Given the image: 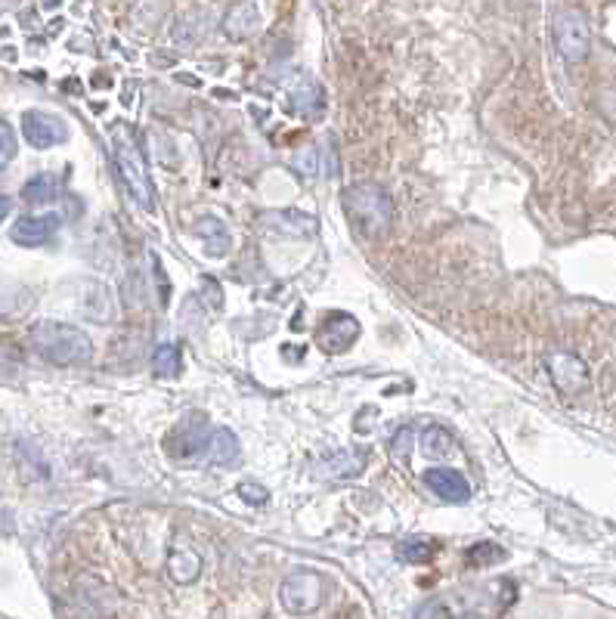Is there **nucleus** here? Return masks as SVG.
Returning <instances> with one entry per match:
<instances>
[{"mask_svg":"<svg viewBox=\"0 0 616 619\" xmlns=\"http://www.w3.org/2000/svg\"><path fill=\"white\" fill-rule=\"evenodd\" d=\"M322 103H326V96H322V87L310 78L298 81L288 93V109L298 112V115H322Z\"/></svg>","mask_w":616,"mask_h":619,"instance_id":"nucleus-14","label":"nucleus"},{"mask_svg":"<svg viewBox=\"0 0 616 619\" xmlns=\"http://www.w3.org/2000/svg\"><path fill=\"white\" fill-rule=\"evenodd\" d=\"M545 369L564 397H579L589 387V366L570 350H551L545 356Z\"/></svg>","mask_w":616,"mask_h":619,"instance_id":"nucleus-6","label":"nucleus"},{"mask_svg":"<svg viewBox=\"0 0 616 619\" xmlns=\"http://www.w3.org/2000/svg\"><path fill=\"white\" fill-rule=\"evenodd\" d=\"M356 338H360V322H356L350 313L329 316L316 332V344H319V350H326V353H344L356 344Z\"/></svg>","mask_w":616,"mask_h":619,"instance_id":"nucleus-7","label":"nucleus"},{"mask_svg":"<svg viewBox=\"0 0 616 619\" xmlns=\"http://www.w3.org/2000/svg\"><path fill=\"white\" fill-rule=\"evenodd\" d=\"M505 561V551L493 542H477L468 548V564L471 567H490V564H499Z\"/></svg>","mask_w":616,"mask_h":619,"instance_id":"nucleus-21","label":"nucleus"},{"mask_svg":"<svg viewBox=\"0 0 616 619\" xmlns=\"http://www.w3.org/2000/svg\"><path fill=\"white\" fill-rule=\"evenodd\" d=\"M152 372L158 378H177L183 372V353L177 344H158L152 353Z\"/></svg>","mask_w":616,"mask_h":619,"instance_id":"nucleus-18","label":"nucleus"},{"mask_svg":"<svg viewBox=\"0 0 616 619\" xmlns=\"http://www.w3.org/2000/svg\"><path fill=\"white\" fill-rule=\"evenodd\" d=\"M149 264H152V270H155V295H158V307L165 310L168 307V279H165V270H161V264H158V257L155 254H149Z\"/></svg>","mask_w":616,"mask_h":619,"instance_id":"nucleus-25","label":"nucleus"},{"mask_svg":"<svg viewBox=\"0 0 616 619\" xmlns=\"http://www.w3.org/2000/svg\"><path fill=\"white\" fill-rule=\"evenodd\" d=\"M192 233H196L205 242L211 257H223L226 251H230V236H226L223 223L217 217H199L196 226H192Z\"/></svg>","mask_w":616,"mask_h":619,"instance_id":"nucleus-16","label":"nucleus"},{"mask_svg":"<svg viewBox=\"0 0 616 619\" xmlns=\"http://www.w3.org/2000/svg\"><path fill=\"white\" fill-rule=\"evenodd\" d=\"M208 437H211V431L205 425H189V421H183L171 437V440H183V443H174V452L177 455H199L208 446Z\"/></svg>","mask_w":616,"mask_h":619,"instance_id":"nucleus-17","label":"nucleus"},{"mask_svg":"<svg viewBox=\"0 0 616 619\" xmlns=\"http://www.w3.org/2000/svg\"><path fill=\"white\" fill-rule=\"evenodd\" d=\"M10 208H13V202L7 199V195H0V223H4V220H7Z\"/></svg>","mask_w":616,"mask_h":619,"instance_id":"nucleus-28","label":"nucleus"},{"mask_svg":"<svg viewBox=\"0 0 616 619\" xmlns=\"http://www.w3.org/2000/svg\"><path fill=\"white\" fill-rule=\"evenodd\" d=\"M555 47L567 62H582L592 50V35H589V22L579 10H561L555 16Z\"/></svg>","mask_w":616,"mask_h":619,"instance_id":"nucleus-4","label":"nucleus"},{"mask_svg":"<svg viewBox=\"0 0 616 619\" xmlns=\"http://www.w3.org/2000/svg\"><path fill=\"white\" fill-rule=\"evenodd\" d=\"M208 462L220 465V468H230L239 462V437L230 428H217L208 437Z\"/></svg>","mask_w":616,"mask_h":619,"instance_id":"nucleus-15","label":"nucleus"},{"mask_svg":"<svg viewBox=\"0 0 616 619\" xmlns=\"http://www.w3.org/2000/svg\"><path fill=\"white\" fill-rule=\"evenodd\" d=\"M202 573V555L192 545H186L183 539H174L171 551H168V576L177 585H189L196 582Z\"/></svg>","mask_w":616,"mask_h":619,"instance_id":"nucleus-12","label":"nucleus"},{"mask_svg":"<svg viewBox=\"0 0 616 619\" xmlns=\"http://www.w3.org/2000/svg\"><path fill=\"white\" fill-rule=\"evenodd\" d=\"M425 483L431 486V490L443 499V502H452V505H465L471 502V486L468 480L452 471V468H431L425 471Z\"/></svg>","mask_w":616,"mask_h":619,"instance_id":"nucleus-11","label":"nucleus"},{"mask_svg":"<svg viewBox=\"0 0 616 619\" xmlns=\"http://www.w3.org/2000/svg\"><path fill=\"white\" fill-rule=\"evenodd\" d=\"M322 595H326V582H322L319 573H310V570H298L291 573L282 589H279V598H282V607L288 613H310L322 604Z\"/></svg>","mask_w":616,"mask_h":619,"instance_id":"nucleus-5","label":"nucleus"},{"mask_svg":"<svg viewBox=\"0 0 616 619\" xmlns=\"http://www.w3.org/2000/svg\"><path fill=\"white\" fill-rule=\"evenodd\" d=\"M344 208H347L350 220L372 239H378V236H384L387 230H391L394 205H391V195H387L378 183L347 186L344 189Z\"/></svg>","mask_w":616,"mask_h":619,"instance_id":"nucleus-3","label":"nucleus"},{"mask_svg":"<svg viewBox=\"0 0 616 619\" xmlns=\"http://www.w3.org/2000/svg\"><path fill=\"white\" fill-rule=\"evenodd\" d=\"M59 230V217L56 214H44V217H19L16 226L10 230V239L22 248H38L44 242H50V236Z\"/></svg>","mask_w":616,"mask_h":619,"instance_id":"nucleus-10","label":"nucleus"},{"mask_svg":"<svg viewBox=\"0 0 616 619\" xmlns=\"http://www.w3.org/2000/svg\"><path fill=\"white\" fill-rule=\"evenodd\" d=\"M261 28V10H257L254 0H239L223 16V31L230 35L233 41H245L251 38L254 31Z\"/></svg>","mask_w":616,"mask_h":619,"instance_id":"nucleus-13","label":"nucleus"},{"mask_svg":"<svg viewBox=\"0 0 616 619\" xmlns=\"http://www.w3.org/2000/svg\"><path fill=\"white\" fill-rule=\"evenodd\" d=\"M261 223L267 230L279 233V236H291V239H307L316 233L319 220L313 214H304L298 208H279V211H267L261 217Z\"/></svg>","mask_w":616,"mask_h":619,"instance_id":"nucleus-9","label":"nucleus"},{"mask_svg":"<svg viewBox=\"0 0 616 619\" xmlns=\"http://www.w3.org/2000/svg\"><path fill=\"white\" fill-rule=\"evenodd\" d=\"M391 452H394L397 462H406V459H409V452H412V428H400V431H397V437L391 440Z\"/></svg>","mask_w":616,"mask_h":619,"instance_id":"nucleus-27","label":"nucleus"},{"mask_svg":"<svg viewBox=\"0 0 616 619\" xmlns=\"http://www.w3.org/2000/svg\"><path fill=\"white\" fill-rule=\"evenodd\" d=\"M56 199V180L50 174H41V177H31L25 186H22V202L28 205H47Z\"/></svg>","mask_w":616,"mask_h":619,"instance_id":"nucleus-20","label":"nucleus"},{"mask_svg":"<svg viewBox=\"0 0 616 619\" xmlns=\"http://www.w3.org/2000/svg\"><path fill=\"white\" fill-rule=\"evenodd\" d=\"M16 158V134L7 121H0V168H7Z\"/></svg>","mask_w":616,"mask_h":619,"instance_id":"nucleus-24","label":"nucleus"},{"mask_svg":"<svg viewBox=\"0 0 616 619\" xmlns=\"http://www.w3.org/2000/svg\"><path fill=\"white\" fill-rule=\"evenodd\" d=\"M22 134L35 149H50L69 137L66 124L50 112H25L22 115Z\"/></svg>","mask_w":616,"mask_h":619,"instance_id":"nucleus-8","label":"nucleus"},{"mask_svg":"<svg viewBox=\"0 0 616 619\" xmlns=\"http://www.w3.org/2000/svg\"><path fill=\"white\" fill-rule=\"evenodd\" d=\"M239 499H245L248 505H267V499H270V493L264 490V486H257V483H239Z\"/></svg>","mask_w":616,"mask_h":619,"instance_id":"nucleus-26","label":"nucleus"},{"mask_svg":"<svg viewBox=\"0 0 616 619\" xmlns=\"http://www.w3.org/2000/svg\"><path fill=\"white\" fill-rule=\"evenodd\" d=\"M437 555V542L425 539V536H418V539H406L397 545V558L403 564H431Z\"/></svg>","mask_w":616,"mask_h":619,"instance_id":"nucleus-19","label":"nucleus"},{"mask_svg":"<svg viewBox=\"0 0 616 619\" xmlns=\"http://www.w3.org/2000/svg\"><path fill=\"white\" fill-rule=\"evenodd\" d=\"M112 161L115 171L127 189V195L146 211H152V183H149V171H146V158L140 152V140L127 124H115L112 127Z\"/></svg>","mask_w":616,"mask_h":619,"instance_id":"nucleus-1","label":"nucleus"},{"mask_svg":"<svg viewBox=\"0 0 616 619\" xmlns=\"http://www.w3.org/2000/svg\"><path fill=\"white\" fill-rule=\"evenodd\" d=\"M31 347L53 366H81L90 363L93 356L90 338L81 329H75V325L62 322H38L31 329Z\"/></svg>","mask_w":616,"mask_h":619,"instance_id":"nucleus-2","label":"nucleus"},{"mask_svg":"<svg viewBox=\"0 0 616 619\" xmlns=\"http://www.w3.org/2000/svg\"><path fill=\"white\" fill-rule=\"evenodd\" d=\"M291 168H295L301 177H307V180H313L316 174H319V152L313 149V146H307V149H298V155L291 158Z\"/></svg>","mask_w":616,"mask_h":619,"instance_id":"nucleus-23","label":"nucleus"},{"mask_svg":"<svg viewBox=\"0 0 616 619\" xmlns=\"http://www.w3.org/2000/svg\"><path fill=\"white\" fill-rule=\"evenodd\" d=\"M421 446H425L428 455H449L452 449H456V440H452V434L446 428H428L425 437H421Z\"/></svg>","mask_w":616,"mask_h":619,"instance_id":"nucleus-22","label":"nucleus"}]
</instances>
